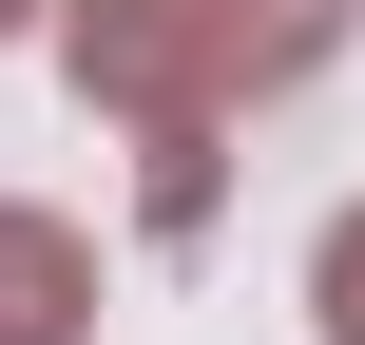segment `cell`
Masks as SVG:
<instances>
[{
	"mask_svg": "<svg viewBox=\"0 0 365 345\" xmlns=\"http://www.w3.org/2000/svg\"><path fill=\"white\" fill-rule=\"evenodd\" d=\"M0 19H19V0H0Z\"/></svg>",
	"mask_w": 365,
	"mask_h": 345,
	"instance_id": "4",
	"label": "cell"
},
{
	"mask_svg": "<svg viewBox=\"0 0 365 345\" xmlns=\"http://www.w3.org/2000/svg\"><path fill=\"white\" fill-rule=\"evenodd\" d=\"M77 96H115L154 134H212L250 96V38H231V0H77Z\"/></svg>",
	"mask_w": 365,
	"mask_h": 345,
	"instance_id": "1",
	"label": "cell"
},
{
	"mask_svg": "<svg viewBox=\"0 0 365 345\" xmlns=\"http://www.w3.org/2000/svg\"><path fill=\"white\" fill-rule=\"evenodd\" d=\"M308 288H327V327L365 345V211H346V230H327V269H308Z\"/></svg>",
	"mask_w": 365,
	"mask_h": 345,
	"instance_id": "3",
	"label": "cell"
},
{
	"mask_svg": "<svg viewBox=\"0 0 365 345\" xmlns=\"http://www.w3.org/2000/svg\"><path fill=\"white\" fill-rule=\"evenodd\" d=\"M96 307V269H77V230H38V211H0V345H77Z\"/></svg>",
	"mask_w": 365,
	"mask_h": 345,
	"instance_id": "2",
	"label": "cell"
}]
</instances>
